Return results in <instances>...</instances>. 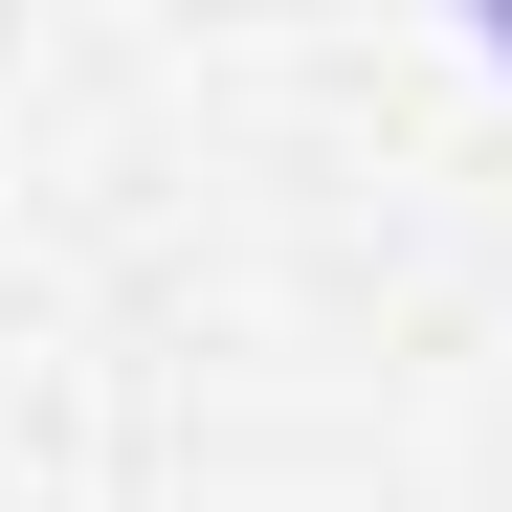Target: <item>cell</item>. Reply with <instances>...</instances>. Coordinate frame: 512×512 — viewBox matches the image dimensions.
I'll return each instance as SVG.
<instances>
[{
  "label": "cell",
  "mask_w": 512,
  "mask_h": 512,
  "mask_svg": "<svg viewBox=\"0 0 512 512\" xmlns=\"http://www.w3.org/2000/svg\"><path fill=\"white\" fill-rule=\"evenodd\" d=\"M490 67H512V23H490Z\"/></svg>",
  "instance_id": "cell-1"
}]
</instances>
